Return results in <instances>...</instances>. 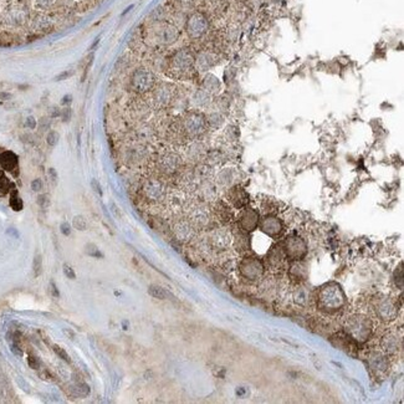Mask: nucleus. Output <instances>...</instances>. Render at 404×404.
Returning a JSON list of instances; mask_svg holds the SVG:
<instances>
[{
  "label": "nucleus",
  "mask_w": 404,
  "mask_h": 404,
  "mask_svg": "<svg viewBox=\"0 0 404 404\" xmlns=\"http://www.w3.org/2000/svg\"><path fill=\"white\" fill-rule=\"evenodd\" d=\"M315 301L318 311L322 312L323 315L333 316L345 309L347 297L337 282H328L316 291Z\"/></svg>",
  "instance_id": "obj_1"
},
{
  "label": "nucleus",
  "mask_w": 404,
  "mask_h": 404,
  "mask_svg": "<svg viewBox=\"0 0 404 404\" xmlns=\"http://www.w3.org/2000/svg\"><path fill=\"white\" fill-rule=\"evenodd\" d=\"M373 330L372 320L363 314L350 315L343 322V332L357 345L366 343L373 335Z\"/></svg>",
  "instance_id": "obj_2"
},
{
  "label": "nucleus",
  "mask_w": 404,
  "mask_h": 404,
  "mask_svg": "<svg viewBox=\"0 0 404 404\" xmlns=\"http://www.w3.org/2000/svg\"><path fill=\"white\" fill-rule=\"evenodd\" d=\"M195 67V56L188 49H180L174 52L168 62L169 74L174 77H184Z\"/></svg>",
  "instance_id": "obj_3"
},
{
  "label": "nucleus",
  "mask_w": 404,
  "mask_h": 404,
  "mask_svg": "<svg viewBox=\"0 0 404 404\" xmlns=\"http://www.w3.org/2000/svg\"><path fill=\"white\" fill-rule=\"evenodd\" d=\"M238 271L241 279L254 284V282H259L264 277L265 266L263 260H260L258 256L249 254V255H244L243 259L239 261Z\"/></svg>",
  "instance_id": "obj_4"
},
{
  "label": "nucleus",
  "mask_w": 404,
  "mask_h": 404,
  "mask_svg": "<svg viewBox=\"0 0 404 404\" xmlns=\"http://www.w3.org/2000/svg\"><path fill=\"white\" fill-rule=\"evenodd\" d=\"M372 311L381 322H392L398 316V305L388 296H379L372 300Z\"/></svg>",
  "instance_id": "obj_5"
},
{
  "label": "nucleus",
  "mask_w": 404,
  "mask_h": 404,
  "mask_svg": "<svg viewBox=\"0 0 404 404\" xmlns=\"http://www.w3.org/2000/svg\"><path fill=\"white\" fill-rule=\"evenodd\" d=\"M287 261L302 260L307 254L306 241L297 234H290L280 241Z\"/></svg>",
  "instance_id": "obj_6"
},
{
  "label": "nucleus",
  "mask_w": 404,
  "mask_h": 404,
  "mask_svg": "<svg viewBox=\"0 0 404 404\" xmlns=\"http://www.w3.org/2000/svg\"><path fill=\"white\" fill-rule=\"evenodd\" d=\"M180 126H182V130L185 136L190 137V138H197V137L202 136L207 130V117L203 113L194 112V111L188 112L183 117Z\"/></svg>",
  "instance_id": "obj_7"
},
{
  "label": "nucleus",
  "mask_w": 404,
  "mask_h": 404,
  "mask_svg": "<svg viewBox=\"0 0 404 404\" xmlns=\"http://www.w3.org/2000/svg\"><path fill=\"white\" fill-rule=\"evenodd\" d=\"M156 76L153 72L144 67L135 70L131 76V87L137 93H147L156 86Z\"/></svg>",
  "instance_id": "obj_8"
},
{
  "label": "nucleus",
  "mask_w": 404,
  "mask_h": 404,
  "mask_svg": "<svg viewBox=\"0 0 404 404\" xmlns=\"http://www.w3.org/2000/svg\"><path fill=\"white\" fill-rule=\"evenodd\" d=\"M263 263L265 269H268L272 275H279L284 271L289 261H287L286 255H285L280 243L274 244L271 248L269 249L268 254L265 256V260Z\"/></svg>",
  "instance_id": "obj_9"
},
{
  "label": "nucleus",
  "mask_w": 404,
  "mask_h": 404,
  "mask_svg": "<svg viewBox=\"0 0 404 404\" xmlns=\"http://www.w3.org/2000/svg\"><path fill=\"white\" fill-rule=\"evenodd\" d=\"M388 356L381 350H371L367 356V364L369 371L377 378H383L391 368V361Z\"/></svg>",
  "instance_id": "obj_10"
},
{
  "label": "nucleus",
  "mask_w": 404,
  "mask_h": 404,
  "mask_svg": "<svg viewBox=\"0 0 404 404\" xmlns=\"http://www.w3.org/2000/svg\"><path fill=\"white\" fill-rule=\"evenodd\" d=\"M208 30H209V20L204 14L197 11V13H193L192 15L188 16L187 21H185V31L190 39L197 40V39L203 38L208 33Z\"/></svg>",
  "instance_id": "obj_11"
},
{
  "label": "nucleus",
  "mask_w": 404,
  "mask_h": 404,
  "mask_svg": "<svg viewBox=\"0 0 404 404\" xmlns=\"http://www.w3.org/2000/svg\"><path fill=\"white\" fill-rule=\"evenodd\" d=\"M259 229L272 239L281 238L285 233L284 222L276 214H264V217H260Z\"/></svg>",
  "instance_id": "obj_12"
},
{
  "label": "nucleus",
  "mask_w": 404,
  "mask_h": 404,
  "mask_svg": "<svg viewBox=\"0 0 404 404\" xmlns=\"http://www.w3.org/2000/svg\"><path fill=\"white\" fill-rule=\"evenodd\" d=\"M152 36L159 45H172L179 39V30L177 26L169 23H159L154 26Z\"/></svg>",
  "instance_id": "obj_13"
},
{
  "label": "nucleus",
  "mask_w": 404,
  "mask_h": 404,
  "mask_svg": "<svg viewBox=\"0 0 404 404\" xmlns=\"http://www.w3.org/2000/svg\"><path fill=\"white\" fill-rule=\"evenodd\" d=\"M233 241V235L231 230L223 225V228H217L210 231L208 236V245L210 246L212 250L225 251L228 250Z\"/></svg>",
  "instance_id": "obj_14"
},
{
  "label": "nucleus",
  "mask_w": 404,
  "mask_h": 404,
  "mask_svg": "<svg viewBox=\"0 0 404 404\" xmlns=\"http://www.w3.org/2000/svg\"><path fill=\"white\" fill-rule=\"evenodd\" d=\"M260 217H261L260 212H259L258 209L251 208L248 205V207L240 209L238 220H236V225H238L241 230L250 234L258 229Z\"/></svg>",
  "instance_id": "obj_15"
},
{
  "label": "nucleus",
  "mask_w": 404,
  "mask_h": 404,
  "mask_svg": "<svg viewBox=\"0 0 404 404\" xmlns=\"http://www.w3.org/2000/svg\"><path fill=\"white\" fill-rule=\"evenodd\" d=\"M144 198L152 203H158L166 198V184L158 178H149L142 185Z\"/></svg>",
  "instance_id": "obj_16"
},
{
  "label": "nucleus",
  "mask_w": 404,
  "mask_h": 404,
  "mask_svg": "<svg viewBox=\"0 0 404 404\" xmlns=\"http://www.w3.org/2000/svg\"><path fill=\"white\" fill-rule=\"evenodd\" d=\"M225 199L234 209H243L248 207L250 202V195L246 192L245 188L240 184H234L226 189Z\"/></svg>",
  "instance_id": "obj_17"
},
{
  "label": "nucleus",
  "mask_w": 404,
  "mask_h": 404,
  "mask_svg": "<svg viewBox=\"0 0 404 404\" xmlns=\"http://www.w3.org/2000/svg\"><path fill=\"white\" fill-rule=\"evenodd\" d=\"M379 348H381V351H383L388 357L397 356L402 348L401 335L394 330L387 331V332L381 337V341H379Z\"/></svg>",
  "instance_id": "obj_18"
},
{
  "label": "nucleus",
  "mask_w": 404,
  "mask_h": 404,
  "mask_svg": "<svg viewBox=\"0 0 404 404\" xmlns=\"http://www.w3.org/2000/svg\"><path fill=\"white\" fill-rule=\"evenodd\" d=\"M174 238L180 243H188L195 236V228L188 219H178L172 225Z\"/></svg>",
  "instance_id": "obj_19"
},
{
  "label": "nucleus",
  "mask_w": 404,
  "mask_h": 404,
  "mask_svg": "<svg viewBox=\"0 0 404 404\" xmlns=\"http://www.w3.org/2000/svg\"><path fill=\"white\" fill-rule=\"evenodd\" d=\"M213 215L217 219L218 223H220L222 225H230L231 223L234 222V210L233 207L229 204L225 200H217L214 203V207H213Z\"/></svg>",
  "instance_id": "obj_20"
},
{
  "label": "nucleus",
  "mask_w": 404,
  "mask_h": 404,
  "mask_svg": "<svg viewBox=\"0 0 404 404\" xmlns=\"http://www.w3.org/2000/svg\"><path fill=\"white\" fill-rule=\"evenodd\" d=\"M231 235H233V243H234V250L236 254L240 255H249L251 251V243H250V235L246 231L241 230L238 225L233 226L231 229Z\"/></svg>",
  "instance_id": "obj_21"
},
{
  "label": "nucleus",
  "mask_w": 404,
  "mask_h": 404,
  "mask_svg": "<svg viewBox=\"0 0 404 404\" xmlns=\"http://www.w3.org/2000/svg\"><path fill=\"white\" fill-rule=\"evenodd\" d=\"M153 91V102L157 107H167L171 105L174 98V87L171 84H161L154 86Z\"/></svg>",
  "instance_id": "obj_22"
},
{
  "label": "nucleus",
  "mask_w": 404,
  "mask_h": 404,
  "mask_svg": "<svg viewBox=\"0 0 404 404\" xmlns=\"http://www.w3.org/2000/svg\"><path fill=\"white\" fill-rule=\"evenodd\" d=\"M287 276H289L290 281L294 285L302 284V282L307 281L309 277V265L302 260L290 261L289 270H287Z\"/></svg>",
  "instance_id": "obj_23"
},
{
  "label": "nucleus",
  "mask_w": 404,
  "mask_h": 404,
  "mask_svg": "<svg viewBox=\"0 0 404 404\" xmlns=\"http://www.w3.org/2000/svg\"><path fill=\"white\" fill-rule=\"evenodd\" d=\"M188 220L194 225L195 229L207 228L212 222V214L209 210L203 205H197L190 210L188 215Z\"/></svg>",
  "instance_id": "obj_24"
},
{
  "label": "nucleus",
  "mask_w": 404,
  "mask_h": 404,
  "mask_svg": "<svg viewBox=\"0 0 404 404\" xmlns=\"http://www.w3.org/2000/svg\"><path fill=\"white\" fill-rule=\"evenodd\" d=\"M180 167V158L176 153H166L158 159V168L164 174H173Z\"/></svg>",
  "instance_id": "obj_25"
},
{
  "label": "nucleus",
  "mask_w": 404,
  "mask_h": 404,
  "mask_svg": "<svg viewBox=\"0 0 404 404\" xmlns=\"http://www.w3.org/2000/svg\"><path fill=\"white\" fill-rule=\"evenodd\" d=\"M291 296L295 305L301 307H306L312 299L311 291H310L309 287L305 285V282L294 285V290H292L291 292Z\"/></svg>",
  "instance_id": "obj_26"
},
{
  "label": "nucleus",
  "mask_w": 404,
  "mask_h": 404,
  "mask_svg": "<svg viewBox=\"0 0 404 404\" xmlns=\"http://www.w3.org/2000/svg\"><path fill=\"white\" fill-rule=\"evenodd\" d=\"M218 182L220 183V185L226 187V189H228L231 185L239 184V173L233 168L224 169L218 176Z\"/></svg>",
  "instance_id": "obj_27"
},
{
  "label": "nucleus",
  "mask_w": 404,
  "mask_h": 404,
  "mask_svg": "<svg viewBox=\"0 0 404 404\" xmlns=\"http://www.w3.org/2000/svg\"><path fill=\"white\" fill-rule=\"evenodd\" d=\"M202 87L203 90H205L210 95H217V93L220 92V90H222V82H220V80L215 75L207 74L203 77Z\"/></svg>",
  "instance_id": "obj_28"
},
{
  "label": "nucleus",
  "mask_w": 404,
  "mask_h": 404,
  "mask_svg": "<svg viewBox=\"0 0 404 404\" xmlns=\"http://www.w3.org/2000/svg\"><path fill=\"white\" fill-rule=\"evenodd\" d=\"M19 159L14 152L5 151L0 153V167L8 172H14V169L18 168Z\"/></svg>",
  "instance_id": "obj_29"
},
{
  "label": "nucleus",
  "mask_w": 404,
  "mask_h": 404,
  "mask_svg": "<svg viewBox=\"0 0 404 404\" xmlns=\"http://www.w3.org/2000/svg\"><path fill=\"white\" fill-rule=\"evenodd\" d=\"M215 64H217V56L212 52H203V54L198 55V57L195 59V67L202 71L210 69Z\"/></svg>",
  "instance_id": "obj_30"
},
{
  "label": "nucleus",
  "mask_w": 404,
  "mask_h": 404,
  "mask_svg": "<svg viewBox=\"0 0 404 404\" xmlns=\"http://www.w3.org/2000/svg\"><path fill=\"white\" fill-rule=\"evenodd\" d=\"M260 209L264 214H276L279 212V203L272 198L265 197L260 202Z\"/></svg>",
  "instance_id": "obj_31"
},
{
  "label": "nucleus",
  "mask_w": 404,
  "mask_h": 404,
  "mask_svg": "<svg viewBox=\"0 0 404 404\" xmlns=\"http://www.w3.org/2000/svg\"><path fill=\"white\" fill-rule=\"evenodd\" d=\"M210 93H208L205 90H198V91H195V93L193 95V101H194V103L197 106H200V107H203V106H207L208 103L210 102Z\"/></svg>",
  "instance_id": "obj_32"
},
{
  "label": "nucleus",
  "mask_w": 404,
  "mask_h": 404,
  "mask_svg": "<svg viewBox=\"0 0 404 404\" xmlns=\"http://www.w3.org/2000/svg\"><path fill=\"white\" fill-rule=\"evenodd\" d=\"M9 204H10L11 209H13L14 212H20V210H23L24 203L23 199L20 198V195H19L18 190H13V192H11Z\"/></svg>",
  "instance_id": "obj_33"
},
{
  "label": "nucleus",
  "mask_w": 404,
  "mask_h": 404,
  "mask_svg": "<svg viewBox=\"0 0 404 404\" xmlns=\"http://www.w3.org/2000/svg\"><path fill=\"white\" fill-rule=\"evenodd\" d=\"M15 44V36L8 31H0V47H10Z\"/></svg>",
  "instance_id": "obj_34"
},
{
  "label": "nucleus",
  "mask_w": 404,
  "mask_h": 404,
  "mask_svg": "<svg viewBox=\"0 0 404 404\" xmlns=\"http://www.w3.org/2000/svg\"><path fill=\"white\" fill-rule=\"evenodd\" d=\"M207 123H208V127L219 128V127H222V125L224 123V117H223L220 113L214 112V113H212V115L208 116Z\"/></svg>",
  "instance_id": "obj_35"
},
{
  "label": "nucleus",
  "mask_w": 404,
  "mask_h": 404,
  "mask_svg": "<svg viewBox=\"0 0 404 404\" xmlns=\"http://www.w3.org/2000/svg\"><path fill=\"white\" fill-rule=\"evenodd\" d=\"M72 225L80 231H85L87 228H89V224H87V220L85 219L82 215H76V217L72 219Z\"/></svg>",
  "instance_id": "obj_36"
},
{
  "label": "nucleus",
  "mask_w": 404,
  "mask_h": 404,
  "mask_svg": "<svg viewBox=\"0 0 404 404\" xmlns=\"http://www.w3.org/2000/svg\"><path fill=\"white\" fill-rule=\"evenodd\" d=\"M33 271H34V276L39 277L41 274H43V259H41V255H36L35 259H34L33 263Z\"/></svg>",
  "instance_id": "obj_37"
},
{
  "label": "nucleus",
  "mask_w": 404,
  "mask_h": 404,
  "mask_svg": "<svg viewBox=\"0 0 404 404\" xmlns=\"http://www.w3.org/2000/svg\"><path fill=\"white\" fill-rule=\"evenodd\" d=\"M148 292L151 296L156 297V299L163 300L167 297V292L164 291V289H162V287H159V286H154V285L153 286H149Z\"/></svg>",
  "instance_id": "obj_38"
},
{
  "label": "nucleus",
  "mask_w": 404,
  "mask_h": 404,
  "mask_svg": "<svg viewBox=\"0 0 404 404\" xmlns=\"http://www.w3.org/2000/svg\"><path fill=\"white\" fill-rule=\"evenodd\" d=\"M59 139H60V135L56 132V131H50V132L47 133L46 143L49 144L50 147L56 146V144L59 143Z\"/></svg>",
  "instance_id": "obj_39"
},
{
  "label": "nucleus",
  "mask_w": 404,
  "mask_h": 404,
  "mask_svg": "<svg viewBox=\"0 0 404 404\" xmlns=\"http://www.w3.org/2000/svg\"><path fill=\"white\" fill-rule=\"evenodd\" d=\"M10 187H11V184H10V182H9V179L4 176L3 172L0 171V192L6 193Z\"/></svg>",
  "instance_id": "obj_40"
},
{
  "label": "nucleus",
  "mask_w": 404,
  "mask_h": 404,
  "mask_svg": "<svg viewBox=\"0 0 404 404\" xmlns=\"http://www.w3.org/2000/svg\"><path fill=\"white\" fill-rule=\"evenodd\" d=\"M52 350H54V352L56 353V355L59 356L61 359H64V361H66V362H71V359H70V356L67 355V352L64 350V348H61L60 346L55 345V346H52Z\"/></svg>",
  "instance_id": "obj_41"
},
{
  "label": "nucleus",
  "mask_w": 404,
  "mask_h": 404,
  "mask_svg": "<svg viewBox=\"0 0 404 404\" xmlns=\"http://www.w3.org/2000/svg\"><path fill=\"white\" fill-rule=\"evenodd\" d=\"M38 204L40 205L41 208H47L50 205V198L47 194H40L36 199Z\"/></svg>",
  "instance_id": "obj_42"
},
{
  "label": "nucleus",
  "mask_w": 404,
  "mask_h": 404,
  "mask_svg": "<svg viewBox=\"0 0 404 404\" xmlns=\"http://www.w3.org/2000/svg\"><path fill=\"white\" fill-rule=\"evenodd\" d=\"M61 118H62V121H64V122H69L70 120H71V117H72V111H71V108L69 107V106H65V108L64 110L61 111Z\"/></svg>",
  "instance_id": "obj_43"
},
{
  "label": "nucleus",
  "mask_w": 404,
  "mask_h": 404,
  "mask_svg": "<svg viewBox=\"0 0 404 404\" xmlns=\"http://www.w3.org/2000/svg\"><path fill=\"white\" fill-rule=\"evenodd\" d=\"M43 188H44V183L40 178L34 179L33 182H31V189H33L34 192H40V190H43Z\"/></svg>",
  "instance_id": "obj_44"
},
{
  "label": "nucleus",
  "mask_w": 404,
  "mask_h": 404,
  "mask_svg": "<svg viewBox=\"0 0 404 404\" xmlns=\"http://www.w3.org/2000/svg\"><path fill=\"white\" fill-rule=\"evenodd\" d=\"M76 391L79 392L81 396H87L90 393V388L86 383H77L76 384Z\"/></svg>",
  "instance_id": "obj_45"
},
{
  "label": "nucleus",
  "mask_w": 404,
  "mask_h": 404,
  "mask_svg": "<svg viewBox=\"0 0 404 404\" xmlns=\"http://www.w3.org/2000/svg\"><path fill=\"white\" fill-rule=\"evenodd\" d=\"M64 274L66 275V276L69 277V279H71V280L76 279V274H75L74 269H72L70 265H66V264H65V265H64Z\"/></svg>",
  "instance_id": "obj_46"
},
{
  "label": "nucleus",
  "mask_w": 404,
  "mask_h": 404,
  "mask_svg": "<svg viewBox=\"0 0 404 404\" xmlns=\"http://www.w3.org/2000/svg\"><path fill=\"white\" fill-rule=\"evenodd\" d=\"M91 187H92V189L95 190L96 193H97L98 195H100V197H102V188H101V185H100V182H98L97 179H92V180H91Z\"/></svg>",
  "instance_id": "obj_47"
},
{
  "label": "nucleus",
  "mask_w": 404,
  "mask_h": 404,
  "mask_svg": "<svg viewBox=\"0 0 404 404\" xmlns=\"http://www.w3.org/2000/svg\"><path fill=\"white\" fill-rule=\"evenodd\" d=\"M72 74H74V72L72 71H69V70H67V71H64V72H61V74H59L57 75L56 77H55V81H64V80H67V79H70V77L72 76Z\"/></svg>",
  "instance_id": "obj_48"
},
{
  "label": "nucleus",
  "mask_w": 404,
  "mask_h": 404,
  "mask_svg": "<svg viewBox=\"0 0 404 404\" xmlns=\"http://www.w3.org/2000/svg\"><path fill=\"white\" fill-rule=\"evenodd\" d=\"M25 126L28 128H30V130H34V128H36V126H38V123H36V120L34 116H28L25 120Z\"/></svg>",
  "instance_id": "obj_49"
},
{
  "label": "nucleus",
  "mask_w": 404,
  "mask_h": 404,
  "mask_svg": "<svg viewBox=\"0 0 404 404\" xmlns=\"http://www.w3.org/2000/svg\"><path fill=\"white\" fill-rule=\"evenodd\" d=\"M28 363L33 369H39V367H40V362H39V359L36 357H33V356H30V357L28 358Z\"/></svg>",
  "instance_id": "obj_50"
},
{
  "label": "nucleus",
  "mask_w": 404,
  "mask_h": 404,
  "mask_svg": "<svg viewBox=\"0 0 404 404\" xmlns=\"http://www.w3.org/2000/svg\"><path fill=\"white\" fill-rule=\"evenodd\" d=\"M60 230H61V233L64 234V235L69 236L70 234H71V225H70L69 223L64 222L61 225H60Z\"/></svg>",
  "instance_id": "obj_51"
},
{
  "label": "nucleus",
  "mask_w": 404,
  "mask_h": 404,
  "mask_svg": "<svg viewBox=\"0 0 404 404\" xmlns=\"http://www.w3.org/2000/svg\"><path fill=\"white\" fill-rule=\"evenodd\" d=\"M72 102V95H65L64 97L61 98V105L62 106H70Z\"/></svg>",
  "instance_id": "obj_52"
},
{
  "label": "nucleus",
  "mask_w": 404,
  "mask_h": 404,
  "mask_svg": "<svg viewBox=\"0 0 404 404\" xmlns=\"http://www.w3.org/2000/svg\"><path fill=\"white\" fill-rule=\"evenodd\" d=\"M50 289H51V295H52V296H55V297H59V296H60L59 290H57L56 285H55L52 281L50 282Z\"/></svg>",
  "instance_id": "obj_53"
},
{
  "label": "nucleus",
  "mask_w": 404,
  "mask_h": 404,
  "mask_svg": "<svg viewBox=\"0 0 404 404\" xmlns=\"http://www.w3.org/2000/svg\"><path fill=\"white\" fill-rule=\"evenodd\" d=\"M49 176L50 178H51V180H54V182H56L57 180V172L55 168H49Z\"/></svg>",
  "instance_id": "obj_54"
},
{
  "label": "nucleus",
  "mask_w": 404,
  "mask_h": 404,
  "mask_svg": "<svg viewBox=\"0 0 404 404\" xmlns=\"http://www.w3.org/2000/svg\"><path fill=\"white\" fill-rule=\"evenodd\" d=\"M13 98V95L10 92H0V100L3 101H8Z\"/></svg>",
  "instance_id": "obj_55"
},
{
  "label": "nucleus",
  "mask_w": 404,
  "mask_h": 404,
  "mask_svg": "<svg viewBox=\"0 0 404 404\" xmlns=\"http://www.w3.org/2000/svg\"><path fill=\"white\" fill-rule=\"evenodd\" d=\"M61 115V111L59 110V108H56V107H54L51 110V116L52 117H57V116H60Z\"/></svg>",
  "instance_id": "obj_56"
}]
</instances>
